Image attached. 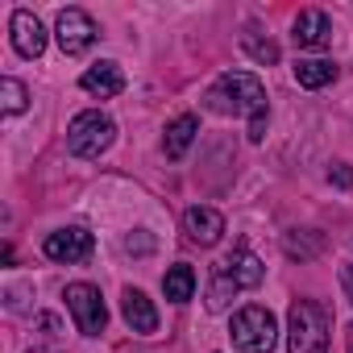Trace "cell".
Returning a JSON list of instances; mask_svg holds the SVG:
<instances>
[{
	"mask_svg": "<svg viewBox=\"0 0 353 353\" xmlns=\"http://www.w3.org/2000/svg\"><path fill=\"white\" fill-rule=\"evenodd\" d=\"M54 34H59V46H63V54H67V59L88 54V50L96 46V38H100L96 21H92L83 9H63V13H59V21H54Z\"/></svg>",
	"mask_w": 353,
	"mask_h": 353,
	"instance_id": "6",
	"label": "cell"
},
{
	"mask_svg": "<svg viewBox=\"0 0 353 353\" xmlns=\"http://www.w3.org/2000/svg\"><path fill=\"white\" fill-rule=\"evenodd\" d=\"M9 30H13V50L21 59H42L46 54V30H42V21L30 9H17L13 21H9Z\"/></svg>",
	"mask_w": 353,
	"mask_h": 353,
	"instance_id": "8",
	"label": "cell"
},
{
	"mask_svg": "<svg viewBox=\"0 0 353 353\" xmlns=\"http://www.w3.org/2000/svg\"><path fill=\"white\" fill-rule=\"evenodd\" d=\"M295 46L299 50H324L328 42H332V21H328V13L324 9H303L299 17H295Z\"/></svg>",
	"mask_w": 353,
	"mask_h": 353,
	"instance_id": "9",
	"label": "cell"
},
{
	"mask_svg": "<svg viewBox=\"0 0 353 353\" xmlns=\"http://www.w3.org/2000/svg\"><path fill=\"white\" fill-rule=\"evenodd\" d=\"M112 141H117V121L100 108H88L67 125V150L75 158H100Z\"/></svg>",
	"mask_w": 353,
	"mask_h": 353,
	"instance_id": "4",
	"label": "cell"
},
{
	"mask_svg": "<svg viewBox=\"0 0 353 353\" xmlns=\"http://www.w3.org/2000/svg\"><path fill=\"white\" fill-rule=\"evenodd\" d=\"M204 100L221 117H250V141H262L266 137L270 108H266V88H262L258 75H250V71H225L208 88Z\"/></svg>",
	"mask_w": 353,
	"mask_h": 353,
	"instance_id": "1",
	"label": "cell"
},
{
	"mask_svg": "<svg viewBox=\"0 0 353 353\" xmlns=\"http://www.w3.org/2000/svg\"><path fill=\"white\" fill-rule=\"evenodd\" d=\"M63 299H67V312H71V320H75V328H79L83 336H100V332H104L108 307H104L100 287H92V283H71V287L63 291Z\"/></svg>",
	"mask_w": 353,
	"mask_h": 353,
	"instance_id": "5",
	"label": "cell"
},
{
	"mask_svg": "<svg viewBox=\"0 0 353 353\" xmlns=\"http://www.w3.org/2000/svg\"><path fill=\"white\" fill-rule=\"evenodd\" d=\"M183 233L196 245H216L221 233H225V216L216 208H208V204H196V208L183 212Z\"/></svg>",
	"mask_w": 353,
	"mask_h": 353,
	"instance_id": "10",
	"label": "cell"
},
{
	"mask_svg": "<svg viewBox=\"0 0 353 353\" xmlns=\"http://www.w3.org/2000/svg\"><path fill=\"white\" fill-rule=\"evenodd\" d=\"M332 79H336V67H332L328 59H299V63H295V83L307 88V92H320V88H328Z\"/></svg>",
	"mask_w": 353,
	"mask_h": 353,
	"instance_id": "15",
	"label": "cell"
},
{
	"mask_svg": "<svg viewBox=\"0 0 353 353\" xmlns=\"http://www.w3.org/2000/svg\"><path fill=\"white\" fill-rule=\"evenodd\" d=\"M79 88H83L88 96L112 100V96L125 92V71H121L117 63H96V67H88V71L79 75Z\"/></svg>",
	"mask_w": 353,
	"mask_h": 353,
	"instance_id": "12",
	"label": "cell"
},
{
	"mask_svg": "<svg viewBox=\"0 0 353 353\" xmlns=\"http://www.w3.org/2000/svg\"><path fill=\"white\" fill-rule=\"evenodd\" d=\"M162 291H166V299H170V303H188V299L196 295V270H192L188 262L170 266V270H166V279H162Z\"/></svg>",
	"mask_w": 353,
	"mask_h": 353,
	"instance_id": "16",
	"label": "cell"
},
{
	"mask_svg": "<svg viewBox=\"0 0 353 353\" xmlns=\"http://www.w3.org/2000/svg\"><path fill=\"white\" fill-rule=\"evenodd\" d=\"M229 336L241 353H270L279 345V320L270 316V307L250 303L229 320Z\"/></svg>",
	"mask_w": 353,
	"mask_h": 353,
	"instance_id": "3",
	"label": "cell"
},
{
	"mask_svg": "<svg viewBox=\"0 0 353 353\" xmlns=\"http://www.w3.org/2000/svg\"><path fill=\"white\" fill-rule=\"evenodd\" d=\"M92 233L88 229H59V233H50L46 241H42V250H46V258L50 262H63V266H75V262H88L92 258Z\"/></svg>",
	"mask_w": 353,
	"mask_h": 353,
	"instance_id": "7",
	"label": "cell"
},
{
	"mask_svg": "<svg viewBox=\"0 0 353 353\" xmlns=\"http://www.w3.org/2000/svg\"><path fill=\"white\" fill-rule=\"evenodd\" d=\"M349 353H353V324H349Z\"/></svg>",
	"mask_w": 353,
	"mask_h": 353,
	"instance_id": "23",
	"label": "cell"
},
{
	"mask_svg": "<svg viewBox=\"0 0 353 353\" xmlns=\"http://www.w3.org/2000/svg\"><path fill=\"white\" fill-rule=\"evenodd\" d=\"M216 266H221V270L241 287V291H245V287H258V283H262V274H266V270H262V262H258L250 250H237V254H229V258H225V262H216Z\"/></svg>",
	"mask_w": 353,
	"mask_h": 353,
	"instance_id": "14",
	"label": "cell"
},
{
	"mask_svg": "<svg viewBox=\"0 0 353 353\" xmlns=\"http://www.w3.org/2000/svg\"><path fill=\"white\" fill-rule=\"evenodd\" d=\"M150 245H154V241H150L145 233H133V237H125V250H129V254H150Z\"/></svg>",
	"mask_w": 353,
	"mask_h": 353,
	"instance_id": "20",
	"label": "cell"
},
{
	"mask_svg": "<svg viewBox=\"0 0 353 353\" xmlns=\"http://www.w3.org/2000/svg\"><path fill=\"white\" fill-rule=\"evenodd\" d=\"M0 96H5V117H21V112H26V104H30L26 83H21V79H13V75L0 79Z\"/></svg>",
	"mask_w": 353,
	"mask_h": 353,
	"instance_id": "17",
	"label": "cell"
},
{
	"mask_svg": "<svg viewBox=\"0 0 353 353\" xmlns=\"http://www.w3.org/2000/svg\"><path fill=\"white\" fill-rule=\"evenodd\" d=\"M121 316H125V324H129L133 332H141V336L158 332V307H154V299H150L145 291H137V287H125V295H121Z\"/></svg>",
	"mask_w": 353,
	"mask_h": 353,
	"instance_id": "11",
	"label": "cell"
},
{
	"mask_svg": "<svg viewBox=\"0 0 353 353\" xmlns=\"http://www.w3.org/2000/svg\"><path fill=\"white\" fill-rule=\"evenodd\" d=\"M241 42H245V50H250V54H254L258 63H279V46H274L270 38L262 42V38H254V30H250V34H245Z\"/></svg>",
	"mask_w": 353,
	"mask_h": 353,
	"instance_id": "18",
	"label": "cell"
},
{
	"mask_svg": "<svg viewBox=\"0 0 353 353\" xmlns=\"http://www.w3.org/2000/svg\"><path fill=\"white\" fill-rule=\"evenodd\" d=\"M196 133H200V117H196V112H183V117H174V121L166 125V137H162V154H166L170 162H179V158L192 150Z\"/></svg>",
	"mask_w": 353,
	"mask_h": 353,
	"instance_id": "13",
	"label": "cell"
},
{
	"mask_svg": "<svg viewBox=\"0 0 353 353\" xmlns=\"http://www.w3.org/2000/svg\"><path fill=\"white\" fill-rule=\"evenodd\" d=\"M328 183H336L341 192H349V188H353V170H349L345 162H332V170H328Z\"/></svg>",
	"mask_w": 353,
	"mask_h": 353,
	"instance_id": "19",
	"label": "cell"
},
{
	"mask_svg": "<svg viewBox=\"0 0 353 353\" xmlns=\"http://www.w3.org/2000/svg\"><path fill=\"white\" fill-rule=\"evenodd\" d=\"M328 312L312 299H295L287 316V345L291 353H328Z\"/></svg>",
	"mask_w": 353,
	"mask_h": 353,
	"instance_id": "2",
	"label": "cell"
},
{
	"mask_svg": "<svg viewBox=\"0 0 353 353\" xmlns=\"http://www.w3.org/2000/svg\"><path fill=\"white\" fill-rule=\"evenodd\" d=\"M341 287H345V299L353 303V262H341Z\"/></svg>",
	"mask_w": 353,
	"mask_h": 353,
	"instance_id": "21",
	"label": "cell"
},
{
	"mask_svg": "<svg viewBox=\"0 0 353 353\" xmlns=\"http://www.w3.org/2000/svg\"><path fill=\"white\" fill-rule=\"evenodd\" d=\"M30 353H59V349H30Z\"/></svg>",
	"mask_w": 353,
	"mask_h": 353,
	"instance_id": "22",
	"label": "cell"
}]
</instances>
